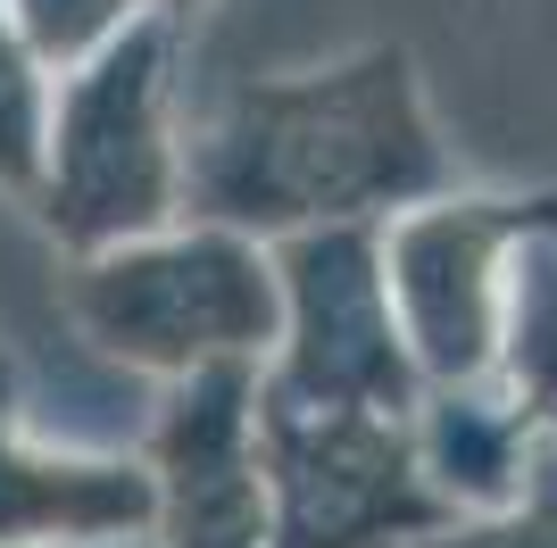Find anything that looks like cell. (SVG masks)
I'll list each match as a JSON object with an SVG mask.
<instances>
[{
    "mask_svg": "<svg viewBox=\"0 0 557 548\" xmlns=\"http://www.w3.org/2000/svg\"><path fill=\"white\" fill-rule=\"evenodd\" d=\"M191 225L242 241H292L325 225H374L449 191V150L424 116L417 59L374 42L342 67L233 84L184 159Z\"/></svg>",
    "mask_w": 557,
    "mask_h": 548,
    "instance_id": "6da1fadb",
    "label": "cell"
},
{
    "mask_svg": "<svg viewBox=\"0 0 557 548\" xmlns=\"http://www.w3.org/2000/svg\"><path fill=\"white\" fill-rule=\"evenodd\" d=\"M166 59H175L166 17L116 25L100 50L75 59L42 116V225L84 258L175 233L184 166L166 141Z\"/></svg>",
    "mask_w": 557,
    "mask_h": 548,
    "instance_id": "7a4b0ae2",
    "label": "cell"
},
{
    "mask_svg": "<svg viewBox=\"0 0 557 548\" xmlns=\"http://www.w3.org/2000/svg\"><path fill=\"white\" fill-rule=\"evenodd\" d=\"M67 308L84 341L141 374H209V365H258L283 341V291L275 258L242 233L191 225V233H150L125 250H100L67 274Z\"/></svg>",
    "mask_w": 557,
    "mask_h": 548,
    "instance_id": "3957f363",
    "label": "cell"
},
{
    "mask_svg": "<svg viewBox=\"0 0 557 548\" xmlns=\"http://www.w3.org/2000/svg\"><path fill=\"white\" fill-rule=\"evenodd\" d=\"M258 474L267 548H408L458 532L449 499L424 482L417 415L283 408L258 390Z\"/></svg>",
    "mask_w": 557,
    "mask_h": 548,
    "instance_id": "277c9868",
    "label": "cell"
},
{
    "mask_svg": "<svg viewBox=\"0 0 557 548\" xmlns=\"http://www.w3.org/2000/svg\"><path fill=\"white\" fill-rule=\"evenodd\" d=\"M283 341L258 374L283 408H358V415H417L424 383L383 299V250L374 225H325L275 241Z\"/></svg>",
    "mask_w": 557,
    "mask_h": 548,
    "instance_id": "5b68a950",
    "label": "cell"
},
{
    "mask_svg": "<svg viewBox=\"0 0 557 548\" xmlns=\"http://www.w3.org/2000/svg\"><path fill=\"white\" fill-rule=\"evenodd\" d=\"M557 200H442L408 208L374 233L383 299L408 341L424 390H474L499 365V308H508V250L549 233Z\"/></svg>",
    "mask_w": 557,
    "mask_h": 548,
    "instance_id": "8992f818",
    "label": "cell"
},
{
    "mask_svg": "<svg viewBox=\"0 0 557 548\" xmlns=\"http://www.w3.org/2000/svg\"><path fill=\"white\" fill-rule=\"evenodd\" d=\"M150 524L166 548H267L258 365H209L166 390L150 424Z\"/></svg>",
    "mask_w": 557,
    "mask_h": 548,
    "instance_id": "52a82bcc",
    "label": "cell"
},
{
    "mask_svg": "<svg viewBox=\"0 0 557 548\" xmlns=\"http://www.w3.org/2000/svg\"><path fill=\"white\" fill-rule=\"evenodd\" d=\"M150 524V474L125 457H42L0 424V548L109 540Z\"/></svg>",
    "mask_w": 557,
    "mask_h": 548,
    "instance_id": "ba28073f",
    "label": "cell"
},
{
    "mask_svg": "<svg viewBox=\"0 0 557 548\" xmlns=\"http://www.w3.org/2000/svg\"><path fill=\"white\" fill-rule=\"evenodd\" d=\"M508 415L533 440H557V225L508 250V308H499V365Z\"/></svg>",
    "mask_w": 557,
    "mask_h": 548,
    "instance_id": "9c48e42d",
    "label": "cell"
},
{
    "mask_svg": "<svg viewBox=\"0 0 557 548\" xmlns=\"http://www.w3.org/2000/svg\"><path fill=\"white\" fill-rule=\"evenodd\" d=\"M17 9V42L34 50V59H84V50H100L116 34V25L134 17H166L184 25L191 9H209V0H9Z\"/></svg>",
    "mask_w": 557,
    "mask_h": 548,
    "instance_id": "30bf717a",
    "label": "cell"
},
{
    "mask_svg": "<svg viewBox=\"0 0 557 548\" xmlns=\"http://www.w3.org/2000/svg\"><path fill=\"white\" fill-rule=\"evenodd\" d=\"M42 116H50L42 59L17 42V25L0 17V183H17V191L42 175Z\"/></svg>",
    "mask_w": 557,
    "mask_h": 548,
    "instance_id": "8fae6325",
    "label": "cell"
},
{
    "mask_svg": "<svg viewBox=\"0 0 557 548\" xmlns=\"http://www.w3.org/2000/svg\"><path fill=\"white\" fill-rule=\"evenodd\" d=\"M433 548H557V440H533L524 449V482H516V499L483 524L449 532Z\"/></svg>",
    "mask_w": 557,
    "mask_h": 548,
    "instance_id": "7c38bea8",
    "label": "cell"
}]
</instances>
